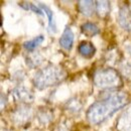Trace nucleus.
<instances>
[{
    "mask_svg": "<svg viewBox=\"0 0 131 131\" xmlns=\"http://www.w3.org/2000/svg\"><path fill=\"white\" fill-rule=\"evenodd\" d=\"M27 62H28V65L30 66V67H36V66L40 65L41 63V58L38 56V54H36V53H33V54H30L29 56V58L27 59Z\"/></svg>",
    "mask_w": 131,
    "mask_h": 131,
    "instance_id": "nucleus-16",
    "label": "nucleus"
},
{
    "mask_svg": "<svg viewBox=\"0 0 131 131\" xmlns=\"http://www.w3.org/2000/svg\"><path fill=\"white\" fill-rule=\"evenodd\" d=\"M96 4V11L98 15L102 18H105L109 15L110 13V2L109 1H97L95 2Z\"/></svg>",
    "mask_w": 131,
    "mask_h": 131,
    "instance_id": "nucleus-11",
    "label": "nucleus"
},
{
    "mask_svg": "<svg viewBox=\"0 0 131 131\" xmlns=\"http://www.w3.org/2000/svg\"><path fill=\"white\" fill-rule=\"evenodd\" d=\"M38 117H39V120L43 123H48L51 120V114L49 112H47V113L46 112H40Z\"/></svg>",
    "mask_w": 131,
    "mask_h": 131,
    "instance_id": "nucleus-18",
    "label": "nucleus"
},
{
    "mask_svg": "<svg viewBox=\"0 0 131 131\" xmlns=\"http://www.w3.org/2000/svg\"><path fill=\"white\" fill-rule=\"evenodd\" d=\"M78 51L79 53L84 57V58H87V59H90L92 58L94 54H95V51H96V49L94 47V45L90 41H86L84 40L82 41L79 47H78Z\"/></svg>",
    "mask_w": 131,
    "mask_h": 131,
    "instance_id": "nucleus-9",
    "label": "nucleus"
},
{
    "mask_svg": "<svg viewBox=\"0 0 131 131\" xmlns=\"http://www.w3.org/2000/svg\"><path fill=\"white\" fill-rule=\"evenodd\" d=\"M31 115H32V112H31V109L29 107H27V106H19L18 108H16L13 111L12 118L18 124H24L28 120H30Z\"/></svg>",
    "mask_w": 131,
    "mask_h": 131,
    "instance_id": "nucleus-4",
    "label": "nucleus"
},
{
    "mask_svg": "<svg viewBox=\"0 0 131 131\" xmlns=\"http://www.w3.org/2000/svg\"><path fill=\"white\" fill-rule=\"evenodd\" d=\"M65 78L66 73L61 67L49 65L35 75L33 84L37 89L42 90L60 84Z\"/></svg>",
    "mask_w": 131,
    "mask_h": 131,
    "instance_id": "nucleus-2",
    "label": "nucleus"
},
{
    "mask_svg": "<svg viewBox=\"0 0 131 131\" xmlns=\"http://www.w3.org/2000/svg\"><path fill=\"white\" fill-rule=\"evenodd\" d=\"M81 30L84 34L88 35V36H94L96 34H98L100 29L99 27L95 24V23H92V22H86L84 23L82 26H81Z\"/></svg>",
    "mask_w": 131,
    "mask_h": 131,
    "instance_id": "nucleus-12",
    "label": "nucleus"
},
{
    "mask_svg": "<svg viewBox=\"0 0 131 131\" xmlns=\"http://www.w3.org/2000/svg\"><path fill=\"white\" fill-rule=\"evenodd\" d=\"M117 18L120 26L126 31L131 32V10L129 9V7L127 6L120 7Z\"/></svg>",
    "mask_w": 131,
    "mask_h": 131,
    "instance_id": "nucleus-5",
    "label": "nucleus"
},
{
    "mask_svg": "<svg viewBox=\"0 0 131 131\" xmlns=\"http://www.w3.org/2000/svg\"><path fill=\"white\" fill-rule=\"evenodd\" d=\"M42 41H43V36L42 35H39V36L34 37L33 39L25 41L23 43V48L25 49H27V50H33L34 49H36Z\"/></svg>",
    "mask_w": 131,
    "mask_h": 131,
    "instance_id": "nucleus-13",
    "label": "nucleus"
},
{
    "mask_svg": "<svg viewBox=\"0 0 131 131\" xmlns=\"http://www.w3.org/2000/svg\"><path fill=\"white\" fill-rule=\"evenodd\" d=\"M127 102L128 97L123 92H106L90 106L87 112V118L92 124H100L112 116L116 111L123 108Z\"/></svg>",
    "mask_w": 131,
    "mask_h": 131,
    "instance_id": "nucleus-1",
    "label": "nucleus"
},
{
    "mask_svg": "<svg viewBox=\"0 0 131 131\" xmlns=\"http://www.w3.org/2000/svg\"><path fill=\"white\" fill-rule=\"evenodd\" d=\"M130 51H131V49H130Z\"/></svg>",
    "mask_w": 131,
    "mask_h": 131,
    "instance_id": "nucleus-19",
    "label": "nucleus"
},
{
    "mask_svg": "<svg viewBox=\"0 0 131 131\" xmlns=\"http://www.w3.org/2000/svg\"><path fill=\"white\" fill-rule=\"evenodd\" d=\"M117 128L119 131H131V108L126 110L120 117Z\"/></svg>",
    "mask_w": 131,
    "mask_h": 131,
    "instance_id": "nucleus-8",
    "label": "nucleus"
},
{
    "mask_svg": "<svg viewBox=\"0 0 131 131\" xmlns=\"http://www.w3.org/2000/svg\"><path fill=\"white\" fill-rule=\"evenodd\" d=\"M20 6H21L22 8H25V9H30V10H32L33 12H35V13H37V14H39V15H43V11L40 10V7L34 5L32 3H29V2H22V3H20Z\"/></svg>",
    "mask_w": 131,
    "mask_h": 131,
    "instance_id": "nucleus-15",
    "label": "nucleus"
},
{
    "mask_svg": "<svg viewBox=\"0 0 131 131\" xmlns=\"http://www.w3.org/2000/svg\"><path fill=\"white\" fill-rule=\"evenodd\" d=\"M39 7H40V9H42L46 12V15L49 18V26L52 29V31H56V25H54V22H53V13H52V11L50 10V8H49V6H47L45 4H39Z\"/></svg>",
    "mask_w": 131,
    "mask_h": 131,
    "instance_id": "nucleus-14",
    "label": "nucleus"
},
{
    "mask_svg": "<svg viewBox=\"0 0 131 131\" xmlns=\"http://www.w3.org/2000/svg\"><path fill=\"white\" fill-rule=\"evenodd\" d=\"M74 43V33L70 27H66L64 32L60 38V45L64 49L70 50Z\"/></svg>",
    "mask_w": 131,
    "mask_h": 131,
    "instance_id": "nucleus-7",
    "label": "nucleus"
},
{
    "mask_svg": "<svg viewBox=\"0 0 131 131\" xmlns=\"http://www.w3.org/2000/svg\"><path fill=\"white\" fill-rule=\"evenodd\" d=\"M79 11L85 16H91L94 12V2L93 1H79L78 2Z\"/></svg>",
    "mask_w": 131,
    "mask_h": 131,
    "instance_id": "nucleus-10",
    "label": "nucleus"
},
{
    "mask_svg": "<svg viewBox=\"0 0 131 131\" xmlns=\"http://www.w3.org/2000/svg\"><path fill=\"white\" fill-rule=\"evenodd\" d=\"M12 96L17 102L21 103H29L33 100L32 93L23 86L14 88L12 91Z\"/></svg>",
    "mask_w": 131,
    "mask_h": 131,
    "instance_id": "nucleus-6",
    "label": "nucleus"
},
{
    "mask_svg": "<svg viewBox=\"0 0 131 131\" xmlns=\"http://www.w3.org/2000/svg\"><path fill=\"white\" fill-rule=\"evenodd\" d=\"M94 84L104 90H111L122 86V79L117 71L107 68L96 71L94 75Z\"/></svg>",
    "mask_w": 131,
    "mask_h": 131,
    "instance_id": "nucleus-3",
    "label": "nucleus"
},
{
    "mask_svg": "<svg viewBox=\"0 0 131 131\" xmlns=\"http://www.w3.org/2000/svg\"><path fill=\"white\" fill-rule=\"evenodd\" d=\"M120 70H121V73L123 74V76H124L125 78L131 80V65L128 62H126V63H124L123 65H121Z\"/></svg>",
    "mask_w": 131,
    "mask_h": 131,
    "instance_id": "nucleus-17",
    "label": "nucleus"
}]
</instances>
